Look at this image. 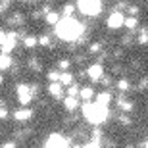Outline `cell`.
<instances>
[{
	"instance_id": "cell-29",
	"label": "cell",
	"mask_w": 148,
	"mask_h": 148,
	"mask_svg": "<svg viewBox=\"0 0 148 148\" xmlns=\"http://www.w3.org/2000/svg\"><path fill=\"white\" fill-rule=\"evenodd\" d=\"M8 117V110L6 108H0V119H6Z\"/></svg>"
},
{
	"instance_id": "cell-17",
	"label": "cell",
	"mask_w": 148,
	"mask_h": 148,
	"mask_svg": "<svg viewBox=\"0 0 148 148\" xmlns=\"http://www.w3.org/2000/svg\"><path fill=\"white\" fill-rule=\"evenodd\" d=\"M37 42H38V40H37L35 37H31V35L23 38V44H25V48H35V46H37Z\"/></svg>"
},
{
	"instance_id": "cell-16",
	"label": "cell",
	"mask_w": 148,
	"mask_h": 148,
	"mask_svg": "<svg viewBox=\"0 0 148 148\" xmlns=\"http://www.w3.org/2000/svg\"><path fill=\"white\" fill-rule=\"evenodd\" d=\"M79 94H81V98L87 102V100H90V98L94 96V90H92L90 87H85V88H81V92H79Z\"/></svg>"
},
{
	"instance_id": "cell-2",
	"label": "cell",
	"mask_w": 148,
	"mask_h": 148,
	"mask_svg": "<svg viewBox=\"0 0 148 148\" xmlns=\"http://www.w3.org/2000/svg\"><path fill=\"white\" fill-rule=\"evenodd\" d=\"M81 110H83L85 119H87L88 123H92V125H100V123H104V121L108 119V115H110V112H108V106L98 104L96 100H94V102L87 100V102L83 104Z\"/></svg>"
},
{
	"instance_id": "cell-8",
	"label": "cell",
	"mask_w": 148,
	"mask_h": 148,
	"mask_svg": "<svg viewBox=\"0 0 148 148\" xmlns=\"http://www.w3.org/2000/svg\"><path fill=\"white\" fill-rule=\"evenodd\" d=\"M16 33H8L6 35V38H4V42H2V46H0V48H2V52H6V54H10L12 50L16 48Z\"/></svg>"
},
{
	"instance_id": "cell-22",
	"label": "cell",
	"mask_w": 148,
	"mask_h": 148,
	"mask_svg": "<svg viewBox=\"0 0 148 148\" xmlns=\"http://www.w3.org/2000/svg\"><path fill=\"white\" fill-rule=\"evenodd\" d=\"M67 94H71V96H79V87H77V85H69Z\"/></svg>"
},
{
	"instance_id": "cell-31",
	"label": "cell",
	"mask_w": 148,
	"mask_h": 148,
	"mask_svg": "<svg viewBox=\"0 0 148 148\" xmlns=\"http://www.w3.org/2000/svg\"><path fill=\"white\" fill-rule=\"evenodd\" d=\"M4 38H6V33L0 29V46H2V42H4Z\"/></svg>"
},
{
	"instance_id": "cell-28",
	"label": "cell",
	"mask_w": 148,
	"mask_h": 148,
	"mask_svg": "<svg viewBox=\"0 0 148 148\" xmlns=\"http://www.w3.org/2000/svg\"><path fill=\"white\" fill-rule=\"evenodd\" d=\"M69 64H71L69 60H62L60 62V67H62V69H67V67H69Z\"/></svg>"
},
{
	"instance_id": "cell-35",
	"label": "cell",
	"mask_w": 148,
	"mask_h": 148,
	"mask_svg": "<svg viewBox=\"0 0 148 148\" xmlns=\"http://www.w3.org/2000/svg\"><path fill=\"white\" fill-rule=\"evenodd\" d=\"M23 2H29V0H23Z\"/></svg>"
},
{
	"instance_id": "cell-11",
	"label": "cell",
	"mask_w": 148,
	"mask_h": 148,
	"mask_svg": "<svg viewBox=\"0 0 148 148\" xmlns=\"http://www.w3.org/2000/svg\"><path fill=\"white\" fill-rule=\"evenodd\" d=\"M64 106H66V110L67 112H73V110H77V106H79V98L77 96H67L66 100H64Z\"/></svg>"
},
{
	"instance_id": "cell-21",
	"label": "cell",
	"mask_w": 148,
	"mask_h": 148,
	"mask_svg": "<svg viewBox=\"0 0 148 148\" xmlns=\"http://www.w3.org/2000/svg\"><path fill=\"white\" fill-rule=\"evenodd\" d=\"M138 42L140 44H148V29H143V33L138 35Z\"/></svg>"
},
{
	"instance_id": "cell-13",
	"label": "cell",
	"mask_w": 148,
	"mask_h": 148,
	"mask_svg": "<svg viewBox=\"0 0 148 148\" xmlns=\"http://www.w3.org/2000/svg\"><path fill=\"white\" fill-rule=\"evenodd\" d=\"M10 67H12V58H10V54L2 52V54H0V69H10Z\"/></svg>"
},
{
	"instance_id": "cell-23",
	"label": "cell",
	"mask_w": 148,
	"mask_h": 148,
	"mask_svg": "<svg viewBox=\"0 0 148 148\" xmlns=\"http://www.w3.org/2000/svg\"><path fill=\"white\" fill-rule=\"evenodd\" d=\"M73 12H75V6H71V4L64 6V16H73Z\"/></svg>"
},
{
	"instance_id": "cell-24",
	"label": "cell",
	"mask_w": 148,
	"mask_h": 148,
	"mask_svg": "<svg viewBox=\"0 0 148 148\" xmlns=\"http://www.w3.org/2000/svg\"><path fill=\"white\" fill-rule=\"evenodd\" d=\"M38 44H42V46H50V37H48V35H42V37L38 38Z\"/></svg>"
},
{
	"instance_id": "cell-3",
	"label": "cell",
	"mask_w": 148,
	"mask_h": 148,
	"mask_svg": "<svg viewBox=\"0 0 148 148\" xmlns=\"http://www.w3.org/2000/svg\"><path fill=\"white\" fill-rule=\"evenodd\" d=\"M77 10L88 17H96L102 12V0H77Z\"/></svg>"
},
{
	"instance_id": "cell-19",
	"label": "cell",
	"mask_w": 148,
	"mask_h": 148,
	"mask_svg": "<svg viewBox=\"0 0 148 148\" xmlns=\"http://www.w3.org/2000/svg\"><path fill=\"white\" fill-rule=\"evenodd\" d=\"M46 21L52 23V25H56V23L60 21V17H58V14H56V12H48V14H46Z\"/></svg>"
},
{
	"instance_id": "cell-27",
	"label": "cell",
	"mask_w": 148,
	"mask_h": 148,
	"mask_svg": "<svg viewBox=\"0 0 148 148\" xmlns=\"http://www.w3.org/2000/svg\"><path fill=\"white\" fill-rule=\"evenodd\" d=\"M100 48H102V46H100L98 42H94V44H90V52H100Z\"/></svg>"
},
{
	"instance_id": "cell-4",
	"label": "cell",
	"mask_w": 148,
	"mask_h": 148,
	"mask_svg": "<svg viewBox=\"0 0 148 148\" xmlns=\"http://www.w3.org/2000/svg\"><path fill=\"white\" fill-rule=\"evenodd\" d=\"M46 146H54V148H64V146H69V138L60 135V133H52L46 137Z\"/></svg>"
},
{
	"instance_id": "cell-6",
	"label": "cell",
	"mask_w": 148,
	"mask_h": 148,
	"mask_svg": "<svg viewBox=\"0 0 148 148\" xmlns=\"http://www.w3.org/2000/svg\"><path fill=\"white\" fill-rule=\"evenodd\" d=\"M108 27L110 29H121L125 27V16L121 12H112L108 16Z\"/></svg>"
},
{
	"instance_id": "cell-33",
	"label": "cell",
	"mask_w": 148,
	"mask_h": 148,
	"mask_svg": "<svg viewBox=\"0 0 148 148\" xmlns=\"http://www.w3.org/2000/svg\"><path fill=\"white\" fill-rule=\"evenodd\" d=\"M2 2H4V4H8V2H10V0H2Z\"/></svg>"
},
{
	"instance_id": "cell-1",
	"label": "cell",
	"mask_w": 148,
	"mask_h": 148,
	"mask_svg": "<svg viewBox=\"0 0 148 148\" xmlns=\"http://www.w3.org/2000/svg\"><path fill=\"white\" fill-rule=\"evenodd\" d=\"M83 23H79L75 17L66 16L62 17L60 21L56 23V35L62 38V40H67V42H73V40H79V37L83 35Z\"/></svg>"
},
{
	"instance_id": "cell-18",
	"label": "cell",
	"mask_w": 148,
	"mask_h": 148,
	"mask_svg": "<svg viewBox=\"0 0 148 148\" xmlns=\"http://www.w3.org/2000/svg\"><path fill=\"white\" fill-rule=\"evenodd\" d=\"M60 81H62V85H67V87H69V85H71L73 83V75L71 73H62V77H60Z\"/></svg>"
},
{
	"instance_id": "cell-25",
	"label": "cell",
	"mask_w": 148,
	"mask_h": 148,
	"mask_svg": "<svg viewBox=\"0 0 148 148\" xmlns=\"http://www.w3.org/2000/svg\"><path fill=\"white\" fill-rule=\"evenodd\" d=\"M60 73L58 71H48V81H60Z\"/></svg>"
},
{
	"instance_id": "cell-9",
	"label": "cell",
	"mask_w": 148,
	"mask_h": 148,
	"mask_svg": "<svg viewBox=\"0 0 148 148\" xmlns=\"http://www.w3.org/2000/svg\"><path fill=\"white\" fill-rule=\"evenodd\" d=\"M14 117H16L17 121H29L31 117H33V110H29V108H19V110L14 114Z\"/></svg>"
},
{
	"instance_id": "cell-12",
	"label": "cell",
	"mask_w": 148,
	"mask_h": 148,
	"mask_svg": "<svg viewBox=\"0 0 148 148\" xmlns=\"http://www.w3.org/2000/svg\"><path fill=\"white\" fill-rule=\"evenodd\" d=\"M96 102H98V104H104V106H110V102H112V92L104 90V92L96 94Z\"/></svg>"
},
{
	"instance_id": "cell-10",
	"label": "cell",
	"mask_w": 148,
	"mask_h": 148,
	"mask_svg": "<svg viewBox=\"0 0 148 148\" xmlns=\"http://www.w3.org/2000/svg\"><path fill=\"white\" fill-rule=\"evenodd\" d=\"M48 94H52L54 98H60L62 96V81L58 83V81H50V85H48Z\"/></svg>"
},
{
	"instance_id": "cell-30",
	"label": "cell",
	"mask_w": 148,
	"mask_h": 148,
	"mask_svg": "<svg viewBox=\"0 0 148 148\" xmlns=\"http://www.w3.org/2000/svg\"><path fill=\"white\" fill-rule=\"evenodd\" d=\"M119 121H121V125H131V119L129 117H119Z\"/></svg>"
},
{
	"instance_id": "cell-32",
	"label": "cell",
	"mask_w": 148,
	"mask_h": 148,
	"mask_svg": "<svg viewBox=\"0 0 148 148\" xmlns=\"http://www.w3.org/2000/svg\"><path fill=\"white\" fill-rule=\"evenodd\" d=\"M2 81H4V77H2V75H0V85H2Z\"/></svg>"
},
{
	"instance_id": "cell-20",
	"label": "cell",
	"mask_w": 148,
	"mask_h": 148,
	"mask_svg": "<svg viewBox=\"0 0 148 148\" xmlns=\"http://www.w3.org/2000/svg\"><path fill=\"white\" fill-rule=\"evenodd\" d=\"M129 87H131V85H129V81H127V79H121V81L117 83V88H119V92H127V90H129Z\"/></svg>"
},
{
	"instance_id": "cell-26",
	"label": "cell",
	"mask_w": 148,
	"mask_h": 148,
	"mask_svg": "<svg viewBox=\"0 0 148 148\" xmlns=\"http://www.w3.org/2000/svg\"><path fill=\"white\" fill-rule=\"evenodd\" d=\"M137 14H138L137 6H129V8H127V16H137Z\"/></svg>"
},
{
	"instance_id": "cell-34",
	"label": "cell",
	"mask_w": 148,
	"mask_h": 148,
	"mask_svg": "<svg viewBox=\"0 0 148 148\" xmlns=\"http://www.w3.org/2000/svg\"><path fill=\"white\" fill-rule=\"evenodd\" d=\"M144 146H148V140H146V143H144Z\"/></svg>"
},
{
	"instance_id": "cell-5",
	"label": "cell",
	"mask_w": 148,
	"mask_h": 148,
	"mask_svg": "<svg viewBox=\"0 0 148 148\" xmlns=\"http://www.w3.org/2000/svg\"><path fill=\"white\" fill-rule=\"evenodd\" d=\"M17 100L21 106H29L33 100V88L27 87V85H19L17 87Z\"/></svg>"
},
{
	"instance_id": "cell-14",
	"label": "cell",
	"mask_w": 148,
	"mask_h": 148,
	"mask_svg": "<svg viewBox=\"0 0 148 148\" xmlns=\"http://www.w3.org/2000/svg\"><path fill=\"white\" fill-rule=\"evenodd\" d=\"M137 25H138L137 16H127L125 17V27H127V31H135V29H137Z\"/></svg>"
},
{
	"instance_id": "cell-7",
	"label": "cell",
	"mask_w": 148,
	"mask_h": 148,
	"mask_svg": "<svg viewBox=\"0 0 148 148\" xmlns=\"http://www.w3.org/2000/svg\"><path fill=\"white\" fill-rule=\"evenodd\" d=\"M87 75L90 77V81H102V77H104V67L102 64H92V66L87 69Z\"/></svg>"
},
{
	"instance_id": "cell-15",
	"label": "cell",
	"mask_w": 148,
	"mask_h": 148,
	"mask_svg": "<svg viewBox=\"0 0 148 148\" xmlns=\"http://www.w3.org/2000/svg\"><path fill=\"white\" fill-rule=\"evenodd\" d=\"M117 106H119L123 112H131L133 110V102H129V100H125L123 96H121L119 100H117Z\"/></svg>"
}]
</instances>
